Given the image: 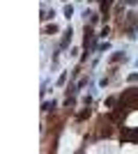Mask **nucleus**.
<instances>
[{"mask_svg":"<svg viewBox=\"0 0 138 154\" xmlns=\"http://www.w3.org/2000/svg\"><path fill=\"white\" fill-rule=\"evenodd\" d=\"M72 14H74V9H72V7H69V5H67V7H65V16H67V19H69Z\"/></svg>","mask_w":138,"mask_h":154,"instance_id":"2","label":"nucleus"},{"mask_svg":"<svg viewBox=\"0 0 138 154\" xmlns=\"http://www.w3.org/2000/svg\"><path fill=\"white\" fill-rule=\"evenodd\" d=\"M46 32H48V35H51V32H58V26H53V23H51V26L46 28Z\"/></svg>","mask_w":138,"mask_h":154,"instance_id":"3","label":"nucleus"},{"mask_svg":"<svg viewBox=\"0 0 138 154\" xmlns=\"http://www.w3.org/2000/svg\"><path fill=\"white\" fill-rule=\"evenodd\" d=\"M69 42H72V30H67V32H65V39H62V46H67Z\"/></svg>","mask_w":138,"mask_h":154,"instance_id":"1","label":"nucleus"},{"mask_svg":"<svg viewBox=\"0 0 138 154\" xmlns=\"http://www.w3.org/2000/svg\"><path fill=\"white\" fill-rule=\"evenodd\" d=\"M111 2H113V0H104V5H101V7H104V12H108V7H111Z\"/></svg>","mask_w":138,"mask_h":154,"instance_id":"4","label":"nucleus"}]
</instances>
